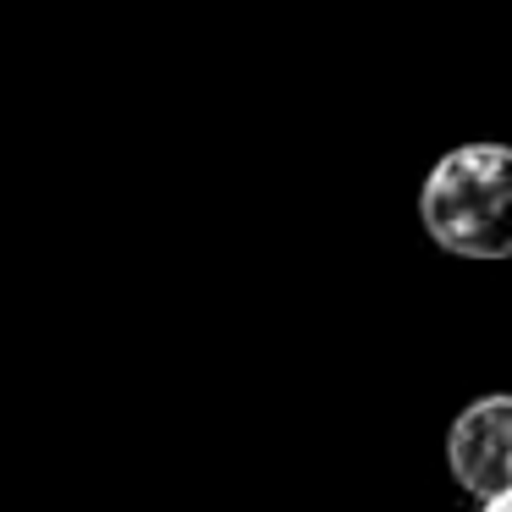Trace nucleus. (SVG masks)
<instances>
[{
  "mask_svg": "<svg viewBox=\"0 0 512 512\" xmlns=\"http://www.w3.org/2000/svg\"><path fill=\"white\" fill-rule=\"evenodd\" d=\"M485 512H512V490H501V496L485 501Z\"/></svg>",
  "mask_w": 512,
  "mask_h": 512,
  "instance_id": "obj_3",
  "label": "nucleus"
},
{
  "mask_svg": "<svg viewBox=\"0 0 512 512\" xmlns=\"http://www.w3.org/2000/svg\"><path fill=\"white\" fill-rule=\"evenodd\" d=\"M446 463L468 496L490 501L512 490V397H479L446 430Z\"/></svg>",
  "mask_w": 512,
  "mask_h": 512,
  "instance_id": "obj_2",
  "label": "nucleus"
},
{
  "mask_svg": "<svg viewBox=\"0 0 512 512\" xmlns=\"http://www.w3.org/2000/svg\"><path fill=\"white\" fill-rule=\"evenodd\" d=\"M419 221L446 254L512 259V149L457 144L419 188Z\"/></svg>",
  "mask_w": 512,
  "mask_h": 512,
  "instance_id": "obj_1",
  "label": "nucleus"
}]
</instances>
